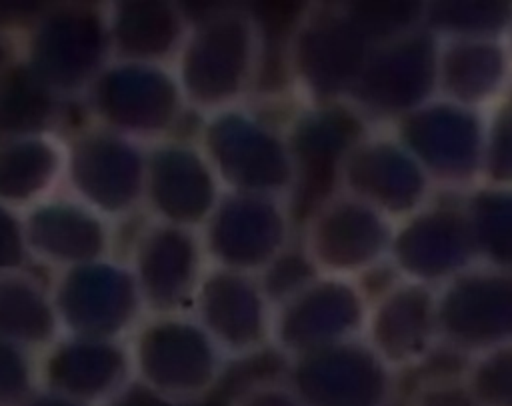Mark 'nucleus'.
I'll return each mask as SVG.
<instances>
[{"label":"nucleus","mask_w":512,"mask_h":406,"mask_svg":"<svg viewBox=\"0 0 512 406\" xmlns=\"http://www.w3.org/2000/svg\"><path fill=\"white\" fill-rule=\"evenodd\" d=\"M234 406H308L300 396L278 390H252L236 400Z\"/></svg>","instance_id":"obj_1"},{"label":"nucleus","mask_w":512,"mask_h":406,"mask_svg":"<svg viewBox=\"0 0 512 406\" xmlns=\"http://www.w3.org/2000/svg\"><path fill=\"white\" fill-rule=\"evenodd\" d=\"M22 406H82L76 404L72 400H64L60 396H50V398H42V400H32V402H24Z\"/></svg>","instance_id":"obj_2"}]
</instances>
